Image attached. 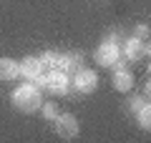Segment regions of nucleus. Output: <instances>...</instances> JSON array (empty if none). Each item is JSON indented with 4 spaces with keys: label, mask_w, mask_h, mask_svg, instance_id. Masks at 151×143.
Instances as JSON below:
<instances>
[{
    "label": "nucleus",
    "mask_w": 151,
    "mask_h": 143,
    "mask_svg": "<svg viewBox=\"0 0 151 143\" xmlns=\"http://www.w3.org/2000/svg\"><path fill=\"white\" fill-rule=\"evenodd\" d=\"M10 101L20 113H35L38 108H40V103H43V95H40V88H38L33 80H25V83H20L18 88H13Z\"/></svg>",
    "instance_id": "1"
},
{
    "label": "nucleus",
    "mask_w": 151,
    "mask_h": 143,
    "mask_svg": "<svg viewBox=\"0 0 151 143\" xmlns=\"http://www.w3.org/2000/svg\"><path fill=\"white\" fill-rule=\"evenodd\" d=\"M68 85H70V75L65 70H48L43 80V88L53 95H65L68 93Z\"/></svg>",
    "instance_id": "2"
},
{
    "label": "nucleus",
    "mask_w": 151,
    "mask_h": 143,
    "mask_svg": "<svg viewBox=\"0 0 151 143\" xmlns=\"http://www.w3.org/2000/svg\"><path fill=\"white\" fill-rule=\"evenodd\" d=\"M96 63L101 65V68H111L116 60L121 58V45H116V43H111V40H103L101 45L96 48Z\"/></svg>",
    "instance_id": "3"
},
{
    "label": "nucleus",
    "mask_w": 151,
    "mask_h": 143,
    "mask_svg": "<svg viewBox=\"0 0 151 143\" xmlns=\"http://www.w3.org/2000/svg\"><path fill=\"white\" fill-rule=\"evenodd\" d=\"M53 128L60 138H76L78 136V118L73 113H58L53 118Z\"/></svg>",
    "instance_id": "4"
},
{
    "label": "nucleus",
    "mask_w": 151,
    "mask_h": 143,
    "mask_svg": "<svg viewBox=\"0 0 151 143\" xmlns=\"http://www.w3.org/2000/svg\"><path fill=\"white\" fill-rule=\"evenodd\" d=\"M73 85L81 93H93V90L98 88V75H96V70H91V68H78L73 73Z\"/></svg>",
    "instance_id": "5"
},
{
    "label": "nucleus",
    "mask_w": 151,
    "mask_h": 143,
    "mask_svg": "<svg viewBox=\"0 0 151 143\" xmlns=\"http://www.w3.org/2000/svg\"><path fill=\"white\" fill-rule=\"evenodd\" d=\"M121 55H126V60H141L149 55V48H146V40H139V38L131 35L129 40L121 43Z\"/></svg>",
    "instance_id": "6"
},
{
    "label": "nucleus",
    "mask_w": 151,
    "mask_h": 143,
    "mask_svg": "<svg viewBox=\"0 0 151 143\" xmlns=\"http://www.w3.org/2000/svg\"><path fill=\"white\" fill-rule=\"evenodd\" d=\"M38 60L48 70H65L68 73V53H58V50H45L38 55Z\"/></svg>",
    "instance_id": "7"
},
{
    "label": "nucleus",
    "mask_w": 151,
    "mask_h": 143,
    "mask_svg": "<svg viewBox=\"0 0 151 143\" xmlns=\"http://www.w3.org/2000/svg\"><path fill=\"white\" fill-rule=\"evenodd\" d=\"M18 65H20V75L25 80H35L38 75L43 73V63L38 60V55H28V58H23V60H18Z\"/></svg>",
    "instance_id": "8"
},
{
    "label": "nucleus",
    "mask_w": 151,
    "mask_h": 143,
    "mask_svg": "<svg viewBox=\"0 0 151 143\" xmlns=\"http://www.w3.org/2000/svg\"><path fill=\"white\" fill-rule=\"evenodd\" d=\"M113 88L119 93H129L134 88V75L126 70V65H113Z\"/></svg>",
    "instance_id": "9"
},
{
    "label": "nucleus",
    "mask_w": 151,
    "mask_h": 143,
    "mask_svg": "<svg viewBox=\"0 0 151 143\" xmlns=\"http://www.w3.org/2000/svg\"><path fill=\"white\" fill-rule=\"evenodd\" d=\"M20 78V65L13 58H0V80H15Z\"/></svg>",
    "instance_id": "10"
},
{
    "label": "nucleus",
    "mask_w": 151,
    "mask_h": 143,
    "mask_svg": "<svg viewBox=\"0 0 151 143\" xmlns=\"http://www.w3.org/2000/svg\"><path fill=\"white\" fill-rule=\"evenodd\" d=\"M134 116H136V121H139V126L144 128V131H149V128H151V106H149V103L141 106Z\"/></svg>",
    "instance_id": "11"
},
{
    "label": "nucleus",
    "mask_w": 151,
    "mask_h": 143,
    "mask_svg": "<svg viewBox=\"0 0 151 143\" xmlns=\"http://www.w3.org/2000/svg\"><path fill=\"white\" fill-rule=\"evenodd\" d=\"M78 68H83V53L73 50V53H68V75L76 73Z\"/></svg>",
    "instance_id": "12"
},
{
    "label": "nucleus",
    "mask_w": 151,
    "mask_h": 143,
    "mask_svg": "<svg viewBox=\"0 0 151 143\" xmlns=\"http://www.w3.org/2000/svg\"><path fill=\"white\" fill-rule=\"evenodd\" d=\"M38 111L43 113V118H48V121H53L55 116H58V106H55V103H40V108H38Z\"/></svg>",
    "instance_id": "13"
},
{
    "label": "nucleus",
    "mask_w": 151,
    "mask_h": 143,
    "mask_svg": "<svg viewBox=\"0 0 151 143\" xmlns=\"http://www.w3.org/2000/svg\"><path fill=\"white\" fill-rule=\"evenodd\" d=\"M146 103H149V95H134V98H131V103H129V111L136 113L141 106H146Z\"/></svg>",
    "instance_id": "14"
},
{
    "label": "nucleus",
    "mask_w": 151,
    "mask_h": 143,
    "mask_svg": "<svg viewBox=\"0 0 151 143\" xmlns=\"http://www.w3.org/2000/svg\"><path fill=\"white\" fill-rule=\"evenodd\" d=\"M134 38H139V40H149V25H136L134 28Z\"/></svg>",
    "instance_id": "15"
}]
</instances>
